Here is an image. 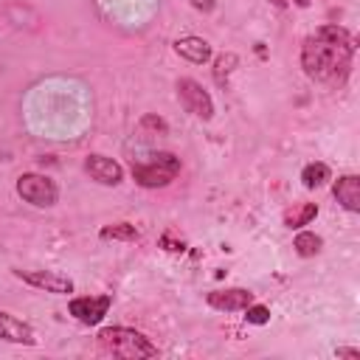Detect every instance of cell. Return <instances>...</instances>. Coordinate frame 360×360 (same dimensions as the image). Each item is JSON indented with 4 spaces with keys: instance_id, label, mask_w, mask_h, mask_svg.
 I'll return each instance as SVG.
<instances>
[{
    "instance_id": "1",
    "label": "cell",
    "mask_w": 360,
    "mask_h": 360,
    "mask_svg": "<svg viewBox=\"0 0 360 360\" xmlns=\"http://www.w3.org/2000/svg\"><path fill=\"white\" fill-rule=\"evenodd\" d=\"M352 53H354L352 37L338 25H323L312 37L304 39L301 65H304L307 76L315 82L343 84V79L349 76Z\"/></svg>"
},
{
    "instance_id": "2",
    "label": "cell",
    "mask_w": 360,
    "mask_h": 360,
    "mask_svg": "<svg viewBox=\"0 0 360 360\" xmlns=\"http://www.w3.org/2000/svg\"><path fill=\"white\" fill-rule=\"evenodd\" d=\"M98 346L115 357H127V360H138V357H155L158 349L135 329L127 326H110L98 332Z\"/></svg>"
},
{
    "instance_id": "3",
    "label": "cell",
    "mask_w": 360,
    "mask_h": 360,
    "mask_svg": "<svg viewBox=\"0 0 360 360\" xmlns=\"http://www.w3.org/2000/svg\"><path fill=\"white\" fill-rule=\"evenodd\" d=\"M177 172H180V158H174L172 152H158L146 163H132V177L143 188L169 186L177 177Z\"/></svg>"
},
{
    "instance_id": "4",
    "label": "cell",
    "mask_w": 360,
    "mask_h": 360,
    "mask_svg": "<svg viewBox=\"0 0 360 360\" xmlns=\"http://www.w3.org/2000/svg\"><path fill=\"white\" fill-rule=\"evenodd\" d=\"M177 98L180 104L186 107V112L208 121L214 115V104H211V96L202 90V84H197L194 79H180L177 82Z\"/></svg>"
},
{
    "instance_id": "5",
    "label": "cell",
    "mask_w": 360,
    "mask_h": 360,
    "mask_svg": "<svg viewBox=\"0 0 360 360\" xmlns=\"http://www.w3.org/2000/svg\"><path fill=\"white\" fill-rule=\"evenodd\" d=\"M17 191H20V197H22L25 202L39 205V208L53 205V202H56V194H59L56 186H53V180L42 177V174H22V177L17 180Z\"/></svg>"
},
{
    "instance_id": "6",
    "label": "cell",
    "mask_w": 360,
    "mask_h": 360,
    "mask_svg": "<svg viewBox=\"0 0 360 360\" xmlns=\"http://www.w3.org/2000/svg\"><path fill=\"white\" fill-rule=\"evenodd\" d=\"M110 295H90V298H73L70 315H76L82 323H98L110 309Z\"/></svg>"
},
{
    "instance_id": "7",
    "label": "cell",
    "mask_w": 360,
    "mask_h": 360,
    "mask_svg": "<svg viewBox=\"0 0 360 360\" xmlns=\"http://www.w3.org/2000/svg\"><path fill=\"white\" fill-rule=\"evenodd\" d=\"M22 281L34 284V287H42L48 292H70L73 290V281L68 276H59V273H48V270H14Z\"/></svg>"
},
{
    "instance_id": "8",
    "label": "cell",
    "mask_w": 360,
    "mask_h": 360,
    "mask_svg": "<svg viewBox=\"0 0 360 360\" xmlns=\"http://www.w3.org/2000/svg\"><path fill=\"white\" fill-rule=\"evenodd\" d=\"M84 169L93 180L104 183V186H115L121 183V166L112 160V158H104V155H90L84 160Z\"/></svg>"
},
{
    "instance_id": "9",
    "label": "cell",
    "mask_w": 360,
    "mask_h": 360,
    "mask_svg": "<svg viewBox=\"0 0 360 360\" xmlns=\"http://www.w3.org/2000/svg\"><path fill=\"white\" fill-rule=\"evenodd\" d=\"M208 304H211L214 309L233 312V309H245L248 304H253V292H250V290H242V287L217 290V292H208Z\"/></svg>"
},
{
    "instance_id": "10",
    "label": "cell",
    "mask_w": 360,
    "mask_h": 360,
    "mask_svg": "<svg viewBox=\"0 0 360 360\" xmlns=\"http://www.w3.org/2000/svg\"><path fill=\"white\" fill-rule=\"evenodd\" d=\"M0 338H3V340H11V343H25V346H31V343L37 340L28 323L17 321L14 315H8V312H3V309H0Z\"/></svg>"
},
{
    "instance_id": "11",
    "label": "cell",
    "mask_w": 360,
    "mask_h": 360,
    "mask_svg": "<svg viewBox=\"0 0 360 360\" xmlns=\"http://www.w3.org/2000/svg\"><path fill=\"white\" fill-rule=\"evenodd\" d=\"M335 197L346 211H360V177L346 174L335 183Z\"/></svg>"
},
{
    "instance_id": "12",
    "label": "cell",
    "mask_w": 360,
    "mask_h": 360,
    "mask_svg": "<svg viewBox=\"0 0 360 360\" xmlns=\"http://www.w3.org/2000/svg\"><path fill=\"white\" fill-rule=\"evenodd\" d=\"M174 51H177L180 56H186L188 62H197V65H202V62L211 56V45H208L205 39H197V37L177 39V42H174Z\"/></svg>"
},
{
    "instance_id": "13",
    "label": "cell",
    "mask_w": 360,
    "mask_h": 360,
    "mask_svg": "<svg viewBox=\"0 0 360 360\" xmlns=\"http://www.w3.org/2000/svg\"><path fill=\"white\" fill-rule=\"evenodd\" d=\"M315 214H318V205H315V202H301V205H295V208H290V211L284 214V225L301 228V225H307L309 219H315Z\"/></svg>"
},
{
    "instance_id": "14",
    "label": "cell",
    "mask_w": 360,
    "mask_h": 360,
    "mask_svg": "<svg viewBox=\"0 0 360 360\" xmlns=\"http://www.w3.org/2000/svg\"><path fill=\"white\" fill-rule=\"evenodd\" d=\"M301 180L307 188H318L329 180V166L326 163H309L304 172H301Z\"/></svg>"
},
{
    "instance_id": "15",
    "label": "cell",
    "mask_w": 360,
    "mask_h": 360,
    "mask_svg": "<svg viewBox=\"0 0 360 360\" xmlns=\"http://www.w3.org/2000/svg\"><path fill=\"white\" fill-rule=\"evenodd\" d=\"M101 239H124V242H135V239H138V231H135V225H129V222H115V225L101 228Z\"/></svg>"
},
{
    "instance_id": "16",
    "label": "cell",
    "mask_w": 360,
    "mask_h": 360,
    "mask_svg": "<svg viewBox=\"0 0 360 360\" xmlns=\"http://www.w3.org/2000/svg\"><path fill=\"white\" fill-rule=\"evenodd\" d=\"M321 245H323V242H321V236L307 233V231H304V233H298V236H295V242H292V248L298 250V256H315V253L321 250Z\"/></svg>"
},
{
    "instance_id": "17",
    "label": "cell",
    "mask_w": 360,
    "mask_h": 360,
    "mask_svg": "<svg viewBox=\"0 0 360 360\" xmlns=\"http://www.w3.org/2000/svg\"><path fill=\"white\" fill-rule=\"evenodd\" d=\"M245 312H248V315H245L248 323H267V321H270V309L262 307V304H248Z\"/></svg>"
},
{
    "instance_id": "18",
    "label": "cell",
    "mask_w": 360,
    "mask_h": 360,
    "mask_svg": "<svg viewBox=\"0 0 360 360\" xmlns=\"http://www.w3.org/2000/svg\"><path fill=\"white\" fill-rule=\"evenodd\" d=\"M214 3H217V0H191V6H194V8H200V11H211V8H214Z\"/></svg>"
},
{
    "instance_id": "19",
    "label": "cell",
    "mask_w": 360,
    "mask_h": 360,
    "mask_svg": "<svg viewBox=\"0 0 360 360\" xmlns=\"http://www.w3.org/2000/svg\"><path fill=\"white\" fill-rule=\"evenodd\" d=\"M338 357H360L357 349H338Z\"/></svg>"
},
{
    "instance_id": "20",
    "label": "cell",
    "mask_w": 360,
    "mask_h": 360,
    "mask_svg": "<svg viewBox=\"0 0 360 360\" xmlns=\"http://www.w3.org/2000/svg\"><path fill=\"white\" fill-rule=\"evenodd\" d=\"M295 3H298V6H307V3H309V0H295Z\"/></svg>"
}]
</instances>
